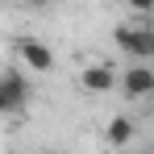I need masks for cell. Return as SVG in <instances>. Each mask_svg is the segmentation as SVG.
Segmentation results:
<instances>
[{
	"label": "cell",
	"instance_id": "9",
	"mask_svg": "<svg viewBox=\"0 0 154 154\" xmlns=\"http://www.w3.org/2000/svg\"><path fill=\"white\" fill-rule=\"evenodd\" d=\"M33 4H46V0H33Z\"/></svg>",
	"mask_w": 154,
	"mask_h": 154
},
{
	"label": "cell",
	"instance_id": "1",
	"mask_svg": "<svg viewBox=\"0 0 154 154\" xmlns=\"http://www.w3.org/2000/svg\"><path fill=\"white\" fill-rule=\"evenodd\" d=\"M112 46L129 63H146V58H154V29L150 25H112Z\"/></svg>",
	"mask_w": 154,
	"mask_h": 154
},
{
	"label": "cell",
	"instance_id": "3",
	"mask_svg": "<svg viewBox=\"0 0 154 154\" xmlns=\"http://www.w3.org/2000/svg\"><path fill=\"white\" fill-rule=\"evenodd\" d=\"M121 92H125L129 100L154 96V67L150 63H129L125 71H121Z\"/></svg>",
	"mask_w": 154,
	"mask_h": 154
},
{
	"label": "cell",
	"instance_id": "2",
	"mask_svg": "<svg viewBox=\"0 0 154 154\" xmlns=\"http://www.w3.org/2000/svg\"><path fill=\"white\" fill-rule=\"evenodd\" d=\"M29 100V79L21 67H8L4 75H0V112L4 117H17Z\"/></svg>",
	"mask_w": 154,
	"mask_h": 154
},
{
	"label": "cell",
	"instance_id": "8",
	"mask_svg": "<svg viewBox=\"0 0 154 154\" xmlns=\"http://www.w3.org/2000/svg\"><path fill=\"white\" fill-rule=\"evenodd\" d=\"M42 154H58V150H42Z\"/></svg>",
	"mask_w": 154,
	"mask_h": 154
},
{
	"label": "cell",
	"instance_id": "4",
	"mask_svg": "<svg viewBox=\"0 0 154 154\" xmlns=\"http://www.w3.org/2000/svg\"><path fill=\"white\" fill-rule=\"evenodd\" d=\"M17 58H21V67L38 71V75L54 71V50L46 42H38V38H21V42H17Z\"/></svg>",
	"mask_w": 154,
	"mask_h": 154
},
{
	"label": "cell",
	"instance_id": "5",
	"mask_svg": "<svg viewBox=\"0 0 154 154\" xmlns=\"http://www.w3.org/2000/svg\"><path fill=\"white\" fill-rule=\"evenodd\" d=\"M79 88H83L88 96H104V92H117L121 79L112 75V67H104V63H88V67L79 71Z\"/></svg>",
	"mask_w": 154,
	"mask_h": 154
},
{
	"label": "cell",
	"instance_id": "6",
	"mask_svg": "<svg viewBox=\"0 0 154 154\" xmlns=\"http://www.w3.org/2000/svg\"><path fill=\"white\" fill-rule=\"evenodd\" d=\"M133 133H137V125H133V117H125V112H117L108 125H104V142L112 146V150H125V146H133Z\"/></svg>",
	"mask_w": 154,
	"mask_h": 154
},
{
	"label": "cell",
	"instance_id": "7",
	"mask_svg": "<svg viewBox=\"0 0 154 154\" xmlns=\"http://www.w3.org/2000/svg\"><path fill=\"white\" fill-rule=\"evenodd\" d=\"M133 13H154V0H129Z\"/></svg>",
	"mask_w": 154,
	"mask_h": 154
}]
</instances>
